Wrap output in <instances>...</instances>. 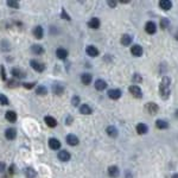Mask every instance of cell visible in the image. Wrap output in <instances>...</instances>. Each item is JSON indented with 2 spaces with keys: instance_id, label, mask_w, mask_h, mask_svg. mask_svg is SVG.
<instances>
[{
  "instance_id": "6da1fadb",
  "label": "cell",
  "mask_w": 178,
  "mask_h": 178,
  "mask_svg": "<svg viewBox=\"0 0 178 178\" xmlns=\"http://www.w3.org/2000/svg\"><path fill=\"white\" fill-rule=\"evenodd\" d=\"M170 84H171V79L169 76H164L159 84V96L163 100H167L170 98V94H171Z\"/></svg>"
},
{
  "instance_id": "7a4b0ae2",
  "label": "cell",
  "mask_w": 178,
  "mask_h": 178,
  "mask_svg": "<svg viewBox=\"0 0 178 178\" xmlns=\"http://www.w3.org/2000/svg\"><path fill=\"white\" fill-rule=\"evenodd\" d=\"M30 66H31V68H32L33 70H36L37 73H43V71L45 70V64L39 62V61H37V59H31V61H30Z\"/></svg>"
},
{
  "instance_id": "3957f363",
  "label": "cell",
  "mask_w": 178,
  "mask_h": 178,
  "mask_svg": "<svg viewBox=\"0 0 178 178\" xmlns=\"http://www.w3.org/2000/svg\"><path fill=\"white\" fill-rule=\"evenodd\" d=\"M128 92L132 94V96H134L135 99H141L143 98V92L140 89V87L137 86V84H133L128 88Z\"/></svg>"
},
{
  "instance_id": "277c9868",
  "label": "cell",
  "mask_w": 178,
  "mask_h": 178,
  "mask_svg": "<svg viewBox=\"0 0 178 178\" xmlns=\"http://www.w3.org/2000/svg\"><path fill=\"white\" fill-rule=\"evenodd\" d=\"M145 109H146V112L148 113V114H152V115H154V114H157V113H158L159 106L157 105L156 102H148V103H146Z\"/></svg>"
},
{
  "instance_id": "5b68a950",
  "label": "cell",
  "mask_w": 178,
  "mask_h": 178,
  "mask_svg": "<svg viewBox=\"0 0 178 178\" xmlns=\"http://www.w3.org/2000/svg\"><path fill=\"white\" fill-rule=\"evenodd\" d=\"M64 86L63 84H61V83H53L52 84V93L55 95H58L61 96L63 93H64Z\"/></svg>"
},
{
  "instance_id": "8992f818",
  "label": "cell",
  "mask_w": 178,
  "mask_h": 178,
  "mask_svg": "<svg viewBox=\"0 0 178 178\" xmlns=\"http://www.w3.org/2000/svg\"><path fill=\"white\" fill-rule=\"evenodd\" d=\"M32 33H33V37H34V38H37V39H42V38H43V36H44V30H43V27L38 25V26L33 27Z\"/></svg>"
},
{
  "instance_id": "52a82bcc",
  "label": "cell",
  "mask_w": 178,
  "mask_h": 178,
  "mask_svg": "<svg viewBox=\"0 0 178 178\" xmlns=\"http://www.w3.org/2000/svg\"><path fill=\"white\" fill-rule=\"evenodd\" d=\"M119 175H120V170H119L118 166L112 165V166L108 167V176L111 178H118Z\"/></svg>"
},
{
  "instance_id": "ba28073f",
  "label": "cell",
  "mask_w": 178,
  "mask_h": 178,
  "mask_svg": "<svg viewBox=\"0 0 178 178\" xmlns=\"http://www.w3.org/2000/svg\"><path fill=\"white\" fill-rule=\"evenodd\" d=\"M145 31L148 34H153V33H156L157 31V26H156V24H154V21H147L145 25Z\"/></svg>"
},
{
  "instance_id": "9c48e42d",
  "label": "cell",
  "mask_w": 178,
  "mask_h": 178,
  "mask_svg": "<svg viewBox=\"0 0 178 178\" xmlns=\"http://www.w3.org/2000/svg\"><path fill=\"white\" fill-rule=\"evenodd\" d=\"M131 53L135 57H140L143 55V48L139 45V44H134L131 48Z\"/></svg>"
},
{
  "instance_id": "30bf717a",
  "label": "cell",
  "mask_w": 178,
  "mask_h": 178,
  "mask_svg": "<svg viewBox=\"0 0 178 178\" xmlns=\"http://www.w3.org/2000/svg\"><path fill=\"white\" fill-rule=\"evenodd\" d=\"M57 157L61 162H68V160H70L71 158V156H70V153L66 150H62V151L58 152V154H57Z\"/></svg>"
},
{
  "instance_id": "8fae6325",
  "label": "cell",
  "mask_w": 178,
  "mask_h": 178,
  "mask_svg": "<svg viewBox=\"0 0 178 178\" xmlns=\"http://www.w3.org/2000/svg\"><path fill=\"white\" fill-rule=\"evenodd\" d=\"M132 40H133L132 36H131V34H127V33H125V34H122V37H121V39H120V43H121L124 46H128V45H131Z\"/></svg>"
},
{
  "instance_id": "7c38bea8",
  "label": "cell",
  "mask_w": 178,
  "mask_h": 178,
  "mask_svg": "<svg viewBox=\"0 0 178 178\" xmlns=\"http://www.w3.org/2000/svg\"><path fill=\"white\" fill-rule=\"evenodd\" d=\"M121 90L120 89H111V90H108V96H109V99L112 100H118L121 98Z\"/></svg>"
},
{
  "instance_id": "4fadbf2b",
  "label": "cell",
  "mask_w": 178,
  "mask_h": 178,
  "mask_svg": "<svg viewBox=\"0 0 178 178\" xmlns=\"http://www.w3.org/2000/svg\"><path fill=\"white\" fill-rule=\"evenodd\" d=\"M79 138L75 135V134H68L66 135V143L70 146H76L79 145Z\"/></svg>"
},
{
  "instance_id": "5bb4252c",
  "label": "cell",
  "mask_w": 178,
  "mask_h": 178,
  "mask_svg": "<svg viewBox=\"0 0 178 178\" xmlns=\"http://www.w3.org/2000/svg\"><path fill=\"white\" fill-rule=\"evenodd\" d=\"M86 52H87V55H88V56H90V57H96V56H99V50H98L94 45L87 46Z\"/></svg>"
},
{
  "instance_id": "9a60e30c",
  "label": "cell",
  "mask_w": 178,
  "mask_h": 178,
  "mask_svg": "<svg viewBox=\"0 0 178 178\" xmlns=\"http://www.w3.org/2000/svg\"><path fill=\"white\" fill-rule=\"evenodd\" d=\"M49 147L51 150H59L61 148V143L58 139L56 138H50L49 139Z\"/></svg>"
},
{
  "instance_id": "2e32d148",
  "label": "cell",
  "mask_w": 178,
  "mask_h": 178,
  "mask_svg": "<svg viewBox=\"0 0 178 178\" xmlns=\"http://www.w3.org/2000/svg\"><path fill=\"white\" fill-rule=\"evenodd\" d=\"M11 74L13 75L14 80L16 79H24L25 77V73L23 71V70H20V69H18V68H13L12 70H11Z\"/></svg>"
},
{
  "instance_id": "e0dca14e",
  "label": "cell",
  "mask_w": 178,
  "mask_h": 178,
  "mask_svg": "<svg viewBox=\"0 0 178 178\" xmlns=\"http://www.w3.org/2000/svg\"><path fill=\"white\" fill-rule=\"evenodd\" d=\"M94 86H95V89H96V90L101 92V90H103V89L107 88V82L103 81V80H96L95 83H94Z\"/></svg>"
},
{
  "instance_id": "ac0fdd59",
  "label": "cell",
  "mask_w": 178,
  "mask_h": 178,
  "mask_svg": "<svg viewBox=\"0 0 178 178\" xmlns=\"http://www.w3.org/2000/svg\"><path fill=\"white\" fill-rule=\"evenodd\" d=\"M92 80H93V76L90 74H82L81 75V82L84 84V86H88V84H90L92 83Z\"/></svg>"
},
{
  "instance_id": "d6986e66",
  "label": "cell",
  "mask_w": 178,
  "mask_h": 178,
  "mask_svg": "<svg viewBox=\"0 0 178 178\" xmlns=\"http://www.w3.org/2000/svg\"><path fill=\"white\" fill-rule=\"evenodd\" d=\"M158 5L162 10H164V11H169V10H171L172 2L171 1H169V0H162V1H159L158 2Z\"/></svg>"
},
{
  "instance_id": "ffe728a7",
  "label": "cell",
  "mask_w": 178,
  "mask_h": 178,
  "mask_svg": "<svg viewBox=\"0 0 178 178\" xmlns=\"http://www.w3.org/2000/svg\"><path fill=\"white\" fill-rule=\"evenodd\" d=\"M5 137L8 140H14L16 137H17V131L14 128H7L5 131Z\"/></svg>"
},
{
  "instance_id": "44dd1931",
  "label": "cell",
  "mask_w": 178,
  "mask_h": 178,
  "mask_svg": "<svg viewBox=\"0 0 178 178\" xmlns=\"http://www.w3.org/2000/svg\"><path fill=\"white\" fill-rule=\"evenodd\" d=\"M80 113H81V114H83V115H90V114L93 113V109L88 105L83 103V105L80 106Z\"/></svg>"
},
{
  "instance_id": "7402d4cb",
  "label": "cell",
  "mask_w": 178,
  "mask_h": 178,
  "mask_svg": "<svg viewBox=\"0 0 178 178\" xmlns=\"http://www.w3.org/2000/svg\"><path fill=\"white\" fill-rule=\"evenodd\" d=\"M156 127H157L158 130H166V128H169V122H167L166 120L159 119V120L156 121Z\"/></svg>"
},
{
  "instance_id": "603a6c76",
  "label": "cell",
  "mask_w": 178,
  "mask_h": 178,
  "mask_svg": "<svg viewBox=\"0 0 178 178\" xmlns=\"http://www.w3.org/2000/svg\"><path fill=\"white\" fill-rule=\"evenodd\" d=\"M56 56L59 59H66L68 57V50H66L64 48H58L56 50Z\"/></svg>"
},
{
  "instance_id": "cb8c5ba5",
  "label": "cell",
  "mask_w": 178,
  "mask_h": 178,
  "mask_svg": "<svg viewBox=\"0 0 178 178\" xmlns=\"http://www.w3.org/2000/svg\"><path fill=\"white\" fill-rule=\"evenodd\" d=\"M106 132H107V134H108L111 138H116V137H118V130H116V127H114V126H108V127L106 128Z\"/></svg>"
},
{
  "instance_id": "d4e9b609",
  "label": "cell",
  "mask_w": 178,
  "mask_h": 178,
  "mask_svg": "<svg viewBox=\"0 0 178 178\" xmlns=\"http://www.w3.org/2000/svg\"><path fill=\"white\" fill-rule=\"evenodd\" d=\"M44 121H45L46 126H49V127H51V128H53V127H56V126H57V121H56V119L52 118V116H50V115L45 116V118H44Z\"/></svg>"
},
{
  "instance_id": "484cf974",
  "label": "cell",
  "mask_w": 178,
  "mask_h": 178,
  "mask_svg": "<svg viewBox=\"0 0 178 178\" xmlns=\"http://www.w3.org/2000/svg\"><path fill=\"white\" fill-rule=\"evenodd\" d=\"M88 26L90 27V29H94V30H98L100 27V20L99 18H92V19L88 21Z\"/></svg>"
},
{
  "instance_id": "4316f807",
  "label": "cell",
  "mask_w": 178,
  "mask_h": 178,
  "mask_svg": "<svg viewBox=\"0 0 178 178\" xmlns=\"http://www.w3.org/2000/svg\"><path fill=\"white\" fill-rule=\"evenodd\" d=\"M148 132V127L145 125V124H138L137 125V133L140 134V135H143V134H146V133Z\"/></svg>"
},
{
  "instance_id": "83f0119b",
  "label": "cell",
  "mask_w": 178,
  "mask_h": 178,
  "mask_svg": "<svg viewBox=\"0 0 178 178\" xmlns=\"http://www.w3.org/2000/svg\"><path fill=\"white\" fill-rule=\"evenodd\" d=\"M31 51H32V53H34V55H42V53L44 52V49H43V46L39 45V44H33L32 46H31Z\"/></svg>"
},
{
  "instance_id": "f1b7e54d",
  "label": "cell",
  "mask_w": 178,
  "mask_h": 178,
  "mask_svg": "<svg viewBox=\"0 0 178 178\" xmlns=\"http://www.w3.org/2000/svg\"><path fill=\"white\" fill-rule=\"evenodd\" d=\"M5 118L6 120H8L10 122H14L16 120H17V113L13 112V111H7L5 113Z\"/></svg>"
},
{
  "instance_id": "f546056e",
  "label": "cell",
  "mask_w": 178,
  "mask_h": 178,
  "mask_svg": "<svg viewBox=\"0 0 178 178\" xmlns=\"http://www.w3.org/2000/svg\"><path fill=\"white\" fill-rule=\"evenodd\" d=\"M24 173H25V176H26L27 178L37 177V172H36V170H33L32 167H26V169L24 170Z\"/></svg>"
},
{
  "instance_id": "4dcf8cb0",
  "label": "cell",
  "mask_w": 178,
  "mask_h": 178,
  "mask_svg": "<svg viewBox=\"0 0 178 178\" xmlns=\"http://www.w3.org/2000/svg\"><path fill=\"white\" fill-rule=\"evenodd\" d=\"M159 25H160L162 30H166L167 27L170 26V20L167 19V18H162L160 21H159Z\"/></svg>"
},
{
  "instance_id": "1f68e13d",
  "label": "cell",
  "mask_w": 178,
  "mask_h": 178,
  "mask_svg": "<svg viewBox=\"0 0 178 178\" xmlns=\"http://www.w3.org/2000/svg\"><path fill=\"white\" fill-rule=\"evenodd\" d=\"M36 94L40 95V96H44V95L48 94V90H46V88L44 86H38L36 88Z\"/></svg>"
},
{
  "instance_id": "d6a6232c",
  "label": "cell",
  "mask_w": 178,
  "mask_h": 178,
  "mask_svg": "<svg viewBox=\"0 0 178 178\" xmlns=\"http://www.w3.org/2000/svg\"><path fill=\"white\" fill-rule=\"evenodd\" d=\"M18 86H19V82H18L17 80H14V79L8 80V81L6 82V87H7V88H17Z\"/></svg>"
},
{
  "instance_id": "836d02e7",
  "label": "cell",
  "mask_w": 178,
  "mask_h": 178,
  "mask_svg": "<svg viewBox=\"0 0 178 178\" xmlns=\"http://www.w3.org/2000/svg\"><path fill=\"white\" fill-rule=\"evenodd\" d=\"M0 49H1L2 51H8V50H10V43H8L7 40H1V43H0Z\"/></svg>"
},
{
  "instance_id": "e575fe53",
  "label": "cell",
  "mask_w": 178,
  "mask_h": 178,
  "mask_svg": "<svg viewBox=\"0 0 178 178\" xmlns=\"http://www.w3.org/2000/svg\"><path fill=\"white\" fill-rule=\"evenodd\" d=\"M0 103H1L2 106L10 105V101H8V99H7L4 94H0Z\"/></svg>"
},
{
  "instance_id": "d590c367",
  "label": "cell",
  "mask_w": 178,
  "mask_h": 178,
  "mask_svg": "<svg viewBox=\"0 0 178 178\" xmlns=\"http://www.w3.org/2000/svg\"><path fill=\"white\" fill-rule=\"evenodd\" d=\"M6 5L8 7H12V8H19V2L18 1H12V0H10V1H7Z\"/></svg>"
},
{
  "instance_id": "8d00e7d4",
  "label": "cell",
  "mask_w": 178,
  "mask_h": 178,
  "mask_svg": "<svg viewBox=\"0 0 178 178\" xmlns=\"http://www.w3.org/2000/svg\"><path fill=\"white\" fill-rule=\"evenodd\" d=\"M133 81H134L135 83H141V82H143V77H141V75H139V74H134V76H133Z\"/></svg>"
},
{
  "instance_id": "74e56055",
  "label": "cell",
  "mask_w": 178,
  "mask_h": 178,
  "mask_svg": "<svg viewBox=\"0 0 178 178\" xmlns=\"http://www.w3.org/2000/svg\"><path fill=\"white\" fill-rule=\"evenodd\" d=\"M34 86H36L34 82H25V83H23V87H24L25 89H32Z\"/></svg>"
},
{
  "instance_id": "f35d334b",
  "label": "cell",
  "mask_w": 178,
  "mask_h": 178,
  "mask_svg": "<svg viewBox=\"0 0 178 178\" xmlns=\"http://www.w3.org/2000/svg\"><path fill=\"white\" fill-rule=\"evenodd\" d=\"M61 16H62V18L63 19H66V20H71V18H70V16L66 13V10L64 8H62V11H61Z\"/></svg>"
},
{
  "instance_id": "ab89813d",
  "label": "cell",
  "mask_w": 178,
  "mask_h": 178,
  "mask_svg": "<svg viewBox=\"0 0 178 178\" xmlns=\"http://www.w3.org/2000/svg\"><path fill=\"white\" fill-rule=\"evenodd\" d=\"M80 103V98L77 96V95H75V96H73V99H71V105L74 106V107H76V106H79Z\"/></svg>"
},
{
  "instance_id": "60d3db41",
  "label": "cell",
  "mask_w": 178,
  "mask_h": 178,
  "mask_svg": "<svg viewBox=\"0 0 178 178\" xmlns=\"http://www.w3.org/2000/svg\"><path fill=\"white\" fill-rule=\"evenodd\" d=\"M0 73H1V79L4 80V81H6V73H5V68H4V66H0Z\"/></svg>"
},
{
  "instance_id": "b9f144b4",
  "label": "cell",
  "mask_w": 178,
  "mask_h": 178,
  "mask_svg": "<svg viewBox=\"0 0 178 178\" xmlns=\"http://www.w3.org/2000/svg\"><path fill=\"white\" fill-rule=\"evenodd\" d=\"M5 170H6V165H5V163L0 162V172H4Z\"/></svg>"
},
{
  "instance_id": "7bdbcfd3",
  "label": "cell",
  "mask_w": 178,
  "mask_h": 178,
  "mask_svg": "<svg viewBox=\"0 0 178 178\" xmlns=\"http://www.w3.org/2000/svg\"><path fill=\"white\" fill-rule=\"evenodd\" d=\"M14 173V165H11L10 169H8V176H12Z\"/></svg>"
},
{
  "instance_id": "ee69618b",
  "label": "cell",
  "mask_w": 178,
  "mask_h": 178,
  "mask_svg": "<svg viewBox=\"0 0 178 178\" xmlns=\"http://www.w3.org/2000/svg\"><path fill=\"white\" fill-rule=\"evenodd\" d=\"M107 4H108V6L109 7H115L116 6V4H118V1H107Z\"/></svg>"
},
{
  "instance_id": "f6af8a7d",
  "label": "cell",
  "mask_w": 178,
  "mask_h": 178,
  "mask_svg": "<svg viewBox=\"0 0 178 178\" xmlns=\"http://www.w3.org/2000/svg\"><path fill=\"white\" fill-rule=\"evenodd\" d=\"M66 125H71V122H73V118H71V116H66Z\"/></svg>"
},
{
  "instance_id": "bcb514c9",
  "label": "cell",
  "mask_w": 178,
  "mask_h": 178,
  "mask_svg": "<svg viewBox=\"0 0 178 178\" xmlns=\"http://www.w3.org/2000/svg\"><path fill=\"white\" fill-rule=\"evenodd\" d=\"M172 178H177V175H176V173H175V175H173V176H172Z\"/></svg>"
}]
</instances>
